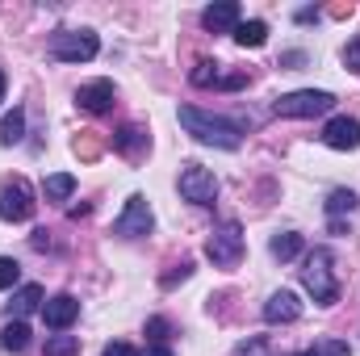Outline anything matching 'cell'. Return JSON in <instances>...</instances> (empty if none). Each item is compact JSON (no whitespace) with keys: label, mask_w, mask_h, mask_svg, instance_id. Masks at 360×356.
<instances>
[{"label":"cell","mask_w":360,"mask_h":356,"mask_svg":"<svg viewBox=\"0 0 360 356\" xmlns=\"http://www.w3.org/2000/svg\"><path fill=\"white\" fill-rule=\"evenodd\" d=\"M302 285L310 289V298L319 306H335L340 302V281H335V260L327 248H314L306 256V268H302Z\"/></svg>","instance_id":"obj_2"},{"label":"cell","mask_w":360,"mask_h":356,"mask_svg":"<svg viewBox=\"0 0 360 356\" xmlns=\"http://www.w3.org/2000/svg\"><path fill=\"white\" fill-rule=\"evenodd\" d=\"M21 139H25V109H8L4 122H0V143L13 147V143H21Z\"/></svg>","instance_id":"obj_17"},{"label":"cell","mask_w":360,"mask_h":356,"mask_svg":"<svg viewBox=\"0 0 360 356\" xmlns=\"http://www.w3.org/2000/svg\"><path fill=\"white\" fill-rule=\"evenodd\" d=\"M143 356H172V348H168V344H147Z\"/></svg>","instance_id":"obj_31"},{"label":"cell","mask_w":360,"mask_h":356,"mask_svg":"<svg viewBox=\"0 0 360 356\" xmlns=\"http://www.w3.org/2000/svg\"><path fill=\"white\" fill-rule=\"evenodd\" d=\"M0 344H4L8 352H25V348H30V327H25L21 319L4 323V331H0Z\"/></svg>","instance_id":"obj_20"},{"label":"cell","mask_w":360,"mask_h":356,"mask_svg":"<svg viewBox=\"0 0 360 356\" xmlns=\"http://www.w3.org/2000/svg\"><path fill=\"white\" fill-rule=\"evenodd\" d=\"M306 356H352V348L344 344V340H314Z\"/></svg>","instance_id":"obj_23"},{"label":"cell","mask_w":360,"mask_h":356,"mask_svg":"<svg viewBox=\"0 0 360 356\" xmlns=\"http://www.w3.org/2000/svg\"><path fill=\"white\" fill-rule=\"evenodd\" d=\"M21 281V265L13 256H0V289H13Z\"/></svg>","instance_id":"obj_25"},{"label":"cell","mask_w":360,"mask_h":356,"mask_svg":"<svg viewBox=\"0 0 360 356\" xmlns=\"http://www.w3.org/2000/svg\"><path fill=\"white\" fill-rule=\"evenodd\" d=\"M319 139H323L331 151H356L360 147V122L356 117H331Z\"/></svg>","instance_id":"obj_9"},{"label":"cell","mask_w":360,"mask_h":356,"mask_svg":"<svg viewBox=\"0 0 360 356\" xmlns=\"http://www.w3.org/2000/svg\"><path fill=\"white\" fill-rule=\"evenodd\" d=\"M76 352H80L76 336H51L46 340V356H76Z\"/></svg>","instance_id":"obj_24"},{"label":"cell","mask_w":360,"mask_h":356,"mask_svg":"<svg viewBox=\"0 0 360 356\" xmlns=\"http://www.w3.org/2000/svg\"><path fill=\"white\" fill-rule=\"evenodd\" d=\"M264 319L269 323H297L302 319V302L293 289H276L269 302H264Z\"/></svg>","instance_id":"obj_14"},{"label":"cell","mask_w":360,"mask_h":356,"mask_svg":"<svg viewBox=\"0 0 360 356\" xmlns=\"http://www.w3.org/2000/svg\"><path fill=\"white\" fill-rule=\"evenodd\" d=\"M42 193H46V201H68L76 193V177L72 172H55V177H46Z\"/></svg>","instance_id":"obj_21"},{"label":"cell","mask_w":360,"mask_h":356,"mask_svg":"<svg viewBox=\"0 0 360 356\" xmlns=\"http://www.w3.org/2000/svg\"><path fill=\"white\" fill-rule=\"evenodd\" d=\"M331 109H335V96L323 89H297L272 101L276 117H319V113H331Z\"/></svg>","instance_id":"obj_3"},{"label":"cell","mask_w":360,"mask_h":356,"mask_svg":"<svg viewBox=\"0 0 360 356\" xmlns=\"http://www.w3.org/2000/svg\"><path fill=\"white\" fill-rule=\"evenodd\" d=\"M193 84L197 89H243L248 84V76H226L222 72V63H210V59H201L197 68H193Z\"/></svg>","instance_id":"obj_11"},{"label":"cell","mask_w":360,"mask_h":356,"mask_svg":"<svg viewBox=\"0 0 360 356\" xmlns=\"http://www.w3.org/2000/svg\"><path fill=\"white\" fill-rule=\"evenodd\" d=\"M180 197L193 201V205H214V197H218V177H214L210 168H201V164H188V168L180 172Z\"/></svg>","instance_id":"obj_8"},{"label":"cell","mask_w":360,"mask_h":356,"mask_svg":"<svg viewBox=\"0 0 360 356\" xmlns=\"http://www.w3.org/2000/svg\"><path fill=\"white\" fill-rule=\"evenodd\" d=\"M151 227H155V214H151V205H147V197H143V193H134V197H126V210L117 214V222H113V231H117L122 239H139V235H151Z\"/></svg>","instance_id":"obj_7"},{"label":"cell","mask_w":360,"mask_h":356,"mask_svg":"<svg viewBox=\"0 0 360 356\" xmlns=\"http://www.w3.org/2000/svg\"><path fill=\"white\" fill-rule=\"evenodd\" d=\"M76 155H84V160H92V155H101V143H96L92 134H80V139H76Z\"/></svg>","instance_id":"obj_28"},{"label":"cell","mask_w":360,"mask_h":356,"mask_svg":"<svg viewBox=\"0 0 360 356\" xmlns=\"http://www.w3.org/2000/svg\"><path fill=\"white\" fill-rule=\"evenodd\" d=\"M147 147H151V134H147L143 126H122V130L113 134V151H122V155H130V160L143 155Z\"/></svg>","instance_id":"obj_15"},{"label":"cell","mask_w":360,"mask_h":356,"mask_svg":"<svg viewBox=\"0 0 360 356\" xmlns=\"http://www.w3.org/2000/svg\"><path fill=\"white\" fill-rule=\"evenodd\" d=\"M13 310H17V319L21 314H34V310H42V285H21L17 293H13V302H8Z\"/></svg>","instance_id":"obj_18"},{"label":"cell","mask_w":360,"mask_h":356,"mask_svg":"<svg viewBox=\"0 0 360 356\" xmlns=\"http://www.w3.org/2000/svg\"><path fill=\"white\" fill-rule=\"evenodd\" d=\"M4 84H8V80H4V72H0V101H4Z\"/></svg>","instance_id":"obj_32"},{"label":"cell","mask_w":360,"mask_h":356,"mask_svg":"<svg viewBox=\"0 0 360 356\" xmlns=\"http://www.w3.org/2000/svg\"><path fill=\"white\" fill-rule=\"evenodd\" d=\"M101 356H134V348H130L126 340H117V344H109V348H105Z\"/></svg>","instance_id":"obj_30"},{"label":"cell","mask_w":360,"mask_h":356,"mask_svg":"<svg viewBox=\"0 0 360 356\" xmlns=\"http://www.w3.org/2000/svg\"><path fill=\"white\" fill-rule=\"evenodd\" d=\"M76 314H80V302H76L72 293H55V298L42 302V319H46V327H55V331H68V327L76 323Z\"/></svg>","instance_id":"obj_10"},{"label":"cell","mask_w":360,"mask_h":356,"mask_svg":"<svg viewBox=\"0 0 360 356\" xmlns=\"http://www.w3.org/2000/svg\"><path fill=\"white\" fill-rule=\"evenodd\" d=\"M38 210L34 201V189L25 177H4L0 180V218L4 222H30Z\"/></svg>","instance_id":"obj_4"},{"label":"cell","mask_w":360,"mask_h":356,"mask_svg":"<svg viewBox=\"0 0 360 356\" xmlns=\"http://www.w3.org/2000/svg\"><path fill=\"white\" fill-rule=\"evenodd\" d=\"M235 42L248 46V51H256V46L269 42V25H264V21H239V25H235Z\"/></svg>","instance_id":"obj_16"},{"label":"cell","mask_w":360,"mask_h":356,"mask_svg":"<svg viewBox=\"0 0 360 356\" xmlns=\"http://www.w3.org/2000/svg\"><path fill=\"white\" fill-rule=\"evenodd\" d=\"M46 51L55 59H63V63H89V59H96L101 42H96L92 30H59V34H51V46Z\"/></svg>","instance_id":"obj_5"},{"label":"cell","mask_w":360,"mask_h":356,"mask_svg":"<svg viewBox=\"0 0 360 356\" xmlns=\"http://www.w3.org/2000/svg\"><path fill=\"white\" fill-rule=\"evenodd\" d=\"M269 252L281 260V265H285V260H293V256L302 252V235H297V231H281V235H272Z\"/></svg>","instance_id":"obj_19"},{"label":"cell","mask_w":360,"mask_h":356,"mask_svg":"<svg viewBox=\"0 0 360 356\" xmlns=\"http://www.w3.org/2000/svg\"><path fill=\"white\" fill-rule=\"evenodd\" d=\"M205 256H210L218 268H235L239 260H243V227H239V222H222L218 231H210Z\"/></svg>","instance_id":"obj_6"},{"label":"cell","mask_w":360,"mask_h":356,"mask_svg":"<svg viewBox=\"0 0 360 356\" xmlns=\"http://www.w3.org/2000/svg\"><path fill=\"white\" fill-rule=\"evenodd\" d=\"M180 126L197 139V143H205V147H222V151H235L239 143H243V130L235 126V122H226V117H214V113H205V109H193V105H180Z\"/></svg>","instance_id":"obj_1"},{"label":"cell","mask_w":360,"mask_h":356,"mask_svg":"<svg viewBox=\"0 0 360 356\" xmlns=\"http://www.w3.org/2000/svg\"><path fill=\"white\" fill-rule=\"evenodd\" d=\"M344 63H348V68H352V72L360 76V34L352 38V42H348V46H344Z\"/></svg>","instance_id":"obj_29"},{"label":"cell","mask_w":360,"mask_h":356,"mask_svg":"<svg viewBox=\"0 0 360 356\" xmlns=\"http://www.w3.org/2000/svg\"><path fill=\"white\" fill-rule=\"evenodd\" d=\"M147 336H151V344H164L168 340V319H147Z\"/></svg>","instance_id":"obj_27"},{"label":"cell","mask_w":360,"mask_h":356,"mask_svg":"<svg viewBox=\"0 0 360 356\" xmlns=\"http://www.w3.org/2000/svg\"><path fill=\"white\" fill-rule=\"evenodd\" d=\"M201 25H205L210 34H235V25H239V4H235V0L210 4V8L201 13Z\"/></svg>","instance_id":"obj_13"},{"label":"cell","mask_w":360,"mask_h":356,"mask_svg":"<svg viewBox=\"0 0 360 356\" xmlns=\"http://www.w3.org/2000/svg\"><path fill=\"white\" fill-rule=\"evenodd\" d=\"M188 276H193V265H188V260H180L172 272H164V289H172L176 281H188Z\"/></svg>","instance_id":"obj_26"},{"label":"cell","mask_w":360,"mask_h":356,"mask_svg":"<svg viewBox=\"0 0 360 356\" xmlns=\"http://www.w3.org/2000/svg\"><path fill=\"white\" fill-rule=\"evenodd\" d=\"M356 210V193L352 189H335L331 197H327V214H331V222H340V214H352Z\"/></svg>","instance_id":"obj_22"},{"label":"cell","mask_w":360,"mask_h":356,"mask_svg":"<svg viewBox=\"0 0 360 356\" xmlns=\"http://www.w3.org/2000/svg\"><path fill=\"white\" fill-rule=\"evenodd\" d=\"M113 84L109 80H92V84H80L76 89V105L84 109V113H109L113 109Z\"/></svg>","instance_id":"obj_12"}]
</instances>
